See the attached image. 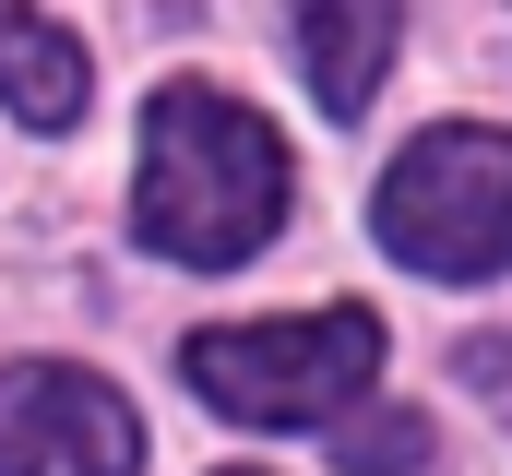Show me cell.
Segmentation results:
<instances>
[{
  "label": "cell",
  "mask_w": 512,
  "mask_h": 476,
  "mask_svg": "<svg viewBox=\"0 0 512 476\" xmlns=\"http://www.w3.org/2000/svg\"><path fill=\"white\" fill-rule=\"evenodd\" d=\"M382 250L441 286L512 274V131H477V119L417 131L382 179Z\"/></svg>",
  "instance_id": "cell-3"
},
{
  "label": "cell",
  "mask_w": 512,
  "mask_h": 476,
  "mask_svg": "<svg viewBox=\"0 0 512 476\" xmlns=\"http://www.w3.org/2000/svg\"><path fill=\"white\" fill-rule=\"evenodd\" d=\"M393 36H405V0H298V72L322 119H358L393 72Z\"/></svg>",
  "instance_id": "cell-5"
},
{
  "label": "cell",
  "mask_w": 512,
  "mask_h": 476,
  "mask_svg": "<svg viewBox=\"0 0 512 476\" xmlns=\"http://www.w3.org/2000/svg\"><path fill=\"white\" fill-rule=\"evenodd\" d=\"M274 227H286V143H274V119L215 96V84H167L143 108L131 238L191 262V274H215V262H251Z\"/></svg>",
  "instance_id": "cell-1"
},
{
  "label": "cell",
  "mask_w": 512,
  "mask_h": 476,
  "mask_svg": "<svg viewBox=\"0 0 512 476\" xmlns=\"http://www.w3.org/2000/svg\"><path fill=\"white\" fill-rule=\"evenodd\" d=\"M465 381H477L489 405H512V334H465Z\"/></svg>",
  "instance_id": "cell-8"
},
{
  "label": "cell",
  "mask_w": 512,
  "mask_h": 476,
  "mask_svg": "<svg viewBox=\"0 0 512 476\" xmlns=\"http://www.w3.org/2000/svg\"><path fill=\"white\" fill-rule=\"evenodd\" d=\"M191 393L239 429H322L370 393L382 322L370 310H298V322H239V334H191L179 346Z\"/></svg>",
  "instance_id": "cell-2"
},
{
  "label": "cell",
  "mask_w": 512,
  "mask_h": 476,
  "mask_svg": "<svg viewBox=\"0 0 512 476\" xmlns=\"http://www.w3.org/2000/svg\"><path fill=\"white\" fill-rule=\"evenodd\" d=\"M334 465H346V476H417V465H429V417L405 405V417H358V429H334Z\"/></svg>",
  "instance_id": "cell-7"
},
{
  "label": "cell",
  "mask_w": 512,
  "mask_h": 476,
  "mask_svg": "<svg viewBox=\"0 0 512 476\" xmlns=\"http://www.w3.org/2000/svg\"><path fill=\"white\" fill-rule=\"evenodd\" d=\"M84 48H72V24H48L36 0H0V108L24 119V131H72L84 119Z\"/></svg>",
  "instance_id": "cell-6"
},
{
  "label": "cell",
  "mask_w": 512,
  "mask_h": 476,
  "mask_svg": "<svg viewBox=\"0 0 512 476\" xmlns=\"http://www.w3.org/2000/svg\"><path fill=\"white\" fill-rule=\"evenodd\" d=\"M0 476H143L131 393L72 357H12L0 369Z\"/></svg>",
  "instance_id": "cell-4"
}]
</instances>
